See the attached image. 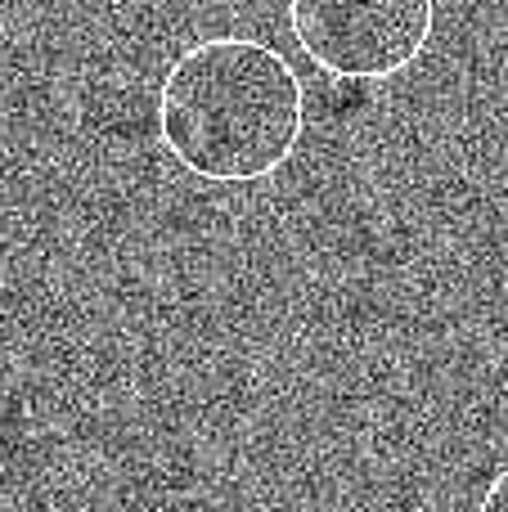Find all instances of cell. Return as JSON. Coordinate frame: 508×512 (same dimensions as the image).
<instances>
[{
	"label": "cell",
	"instance_id": "6da1fadb",
	"mask_svg": "<svg viewBox=\"0 0 508 512\" xmlns=\"http://www.w3.org/2000/svg\"><path fill=\"white\" fill-rule=\"evenodd\" d=\"M306 90L293 63L252 36H207L167 63L158 140L207 185H257L297 153Z\"/></svg>",
	"mask_w": 508,
	"mask_h": 512
},
{
	"label": "cell",
	"instance_id": "7a4b0ae2",
	"mask_svg": "<svg viewBox=\"0 0 508 512\" xmlns=\"http://www.w3.org/2000/svg\"><path fill=\"white\" fill-rule=\"evenodd\" d=\"M302 54L342 81H392L428 54L437 0H288Z\"/></svg>",
	"mask_w": 508,
	"mask_h": 512
},
{
	"label": "cell",
	"instance_id": "3957f363",
	"mask_svg": "<svg viewBox=\"0 0 508 512\" xmlns=\"http://www.w3.org/2000/svg\"><path fill=\"white\" fill-rule=\"evenodd\" d=\"M477 512H508V468H500L491 477V486L482 490V504H477Z\"/></svg>",
	"mask_w": 508,
	"mask_h": 512
}]
</instances>
